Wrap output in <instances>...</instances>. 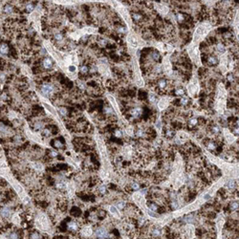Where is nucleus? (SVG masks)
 <instances>
[{
  "instance_id": "nucleus-18",
  "label": "nucleus",
  "mask_w": 239,
  "mask_h": 239,
  "mask_svg": "<svg viewBox=\"0 0 239 239\" xmlns=\"http://www.w3.org/2000/svg\"><path fill=\"white\" fill-rule=\"evenodd\" d=\"M12 209L10 208H0V215L4 218H8L12 215Z\"/></svg>"
},
{
  "instance_id": "nucleus-4",
  "label": "nucleus",
  "mask_w": 239,
  "mask_h": 239,
  "mask_svg": "<svg viewBox=\"0 0 239 239\" xmlns=\"http://www.w3.org/2000/svg\"><path fill=\"white\" fill-rule=\"evenodd\" d=\"M133 69H134V78H135L136 84L139 87H143L144 86V80H143V78H142L140 67H139V64H138L136 59H133Z\"/></svg>"
},
{
  "instance_id": "nucleus-27",
  "label": "nucleus",
  "mask_w": 239,
  "mask_h": 239,
  "mask_svg": "<svg viewBox=\"0 0 239 239\" xmlns=\"http://www.w3.org/2000/svg\"><path fill=\"white\" fill-rule=\"evenodd\" d=\"M230 208L231 210H236L238 208V201H232L230 204Z\"/></svg>"
},
{
  "instance_id": "nucleus-44",
  "label": "nucleus",
  "mask_w": 239,
  "mask_h": 239,
  "mask_svg": "<svg viewBox=\"0 0 239 239\" xmlns=\"http://www.w3.org/2000/svg\"><path fill=\"white\" fill-rule=\"evenodd\" d=\"M115 136L118 137V138H121V137H122V133L120 131V130H117V131L115 132Z\"/></svg>"
},
{
  "instance_id": "nucleus-54",
  "label": "nucleus",
  "mask_w": 239,
  "mask_h": 239,
  "mask_svg": "<svg viewBox=\"0 0 239 239\" xmlns=\"http://www.w3.org/2000/svg\"><path fill=\"white\" fill-rule=\"evenodd\" d=\"M69 70H70L71 72H75V71L77 70V69H76V67H75V66H70V67H69Z\"/></svg>"
},
{
  "instance_id": "nucleus-5",
  "label": "nucleus",
  "mask_w": 239,
  "mask_h": 239,
  "mask_svg": "<svg viewBox=\"0 0 239 239\" xmlns=\"http://www.w3.org/2000/svg\"><path fill=\"white\" fill-rule=\"evenodd\" d=\"M199 91V83H198V79H197V77L194 76L193 78H191L190 82L188 83V92L190 97H194Z\"/></svg>"
},
{
  "instance_id": "nucleus-26",
  "label": "nucleus",
  "mask_w": 239,
  "mask_h": 239,
  "mask_svg": "<svg viewBox=\"0 0 239 239\" xmlns=\"http://www.w3.org/2000/svg\"><path fill=\"white\" fill-rule=\"evenodd\" d=\"M142 114V109L141 108H134L132 111H131V115L135 118H138L140 115Z\"/></svg>"
},
{
  "instance_id": "nucleus-19",
  "label": "nucleus",
  "mask_w": 239,
  "mask_h": 239,
  "mask_svg": "<svg viewBox=\"0 0 239 239\" xmlns=\"http://www.w3.org/2000/svg\"><path fill=\"white\" fill-rule=\"evenodd\" d=\"M224 136H225L226 140H227L229 143H232V142H234V140H235V137L227 129V128L224 129Z\"/></svg>"
},
{
  "instance_id": "nucleus-57",
  "label": "nucleus",
  "mask_w": 239,
  "mask_h": 239,
  "mask_svg": "<svg viewBox=\"0 0 239 239\" xmlns=\"http://www.w3.org/2000/svg\"><path fill=\"white\" fill-rule=\"evenodd\" d=\"M55 239H67V238H65V237H57Z\"/></svg>"
},
{
  "instance_id": "nucleus-14",
  "label": "nucleus",
  "mask_w": 239,
  "mask_h": 239,
  "mask_svg": "<svg viewBox=\"0 0 239 239\" xmlns=\"http://www.w3.org/2000/svg\"><path fill=\"white\" fill-rule=\"evenodd\" d=\"M66 230L70 231L71 232H77L79 230V225L76 221H69L66 224Z\"/></svg>"
},
{
  "instance_id": "nucleus-48",
  "label": "nucleus",
  "mask_w": 239,
  "mask_h": 239,
  "mask_svg": "<svg viewBox=\"0 0 239 239\" xmlns=\"http://www.w3.org/2000/svg\"><path fill=\"white\" fill-rule=\"evenodd\" d=\"M176 94L177 95H184V90L183 89H178V90H176Z\"/></svg>"
},
{
  "instance_id": "nucleus-17",
  "label": "nucleus",
  "mask_w": 239,
  "mask_h": 239,
  "mask_svg": "<svg viewBox=\"0 0 239 239\" xmlns=\"http://www.w3.org/2000/svg\"><path fill=\"white\" fill-rule=\"evenodd\" d=\"M107 98H108V100H109L110 103L112 104L113 108L115 109V111H116V113L120 115V114H121V111H120V107H119V105H118V103H117V102H116L115 98H114V97H112V96H110V95H108V96H107Z\"/></svg>"
},
{
  "instance_id": "nucleus-34",
  "label": "nucleus",
  "mask_w": 239,
  "mask_h": 239,
  "mask_svg": "<svg viewBox=\"0 0 239 239\" xmlns=\"http://www.w3.org/2000/svg\"><path fill=\"white\" fill-rule=\"evenodd\" d=\"M148 207H149V208H150L151 210H153L154 212H157V209H158V206H157V205H155V204H150Z\"/></svg>"
},
{
  "instance_id": "nucleus-24",
  "label": "nucleus",
  "mask_w": 239,
  "mask_h": 239,
  "mask_svg": "<svg viewBox=\"0 0 239 239\" xmlns=\"http://www.w3.org/2000/svg\"><path fill=\"white\" fill-rule=\"evenodd\" d=\"M30 239H41V235L38 231H34L30 233Z\"/></svg>"
},
{
  "instance_id": "nucleus-41",
  "label": "nucleus",
  "mask_w": 239,
  "mask_h": 239,
  "mask_svg": "<svg viewBox=\"0 0 239 239\" xmlns=\"http://www.w3.org/2000/svg\"><path fill=\"white\" fill-rule=\"evenodd\" d=\"M149 100H150V102H155L156 98H155V95L153 94V93H150V94H149Z\"/></svg>"
},
{
  "instance_id": "nucleus-31",
  "label": "nucleus",
  "mask_w": 239,
  "mask_h": 239,
  "mask_svg": "<svg viewBox=\"0 0 239 239\" xmlns=\"http://www.w3.org/2000/svg\"><path fill=\"white\" fill-rule=\"evenodd\" d=\"M217 50H218V52H219L220 54H224L225 53V48H224V45H222L221 43H219L218 45H217Z\"/></svg>"
},
{
  "instance_id": "nucleus-38",
  "label": "nucleus",
  "mask_w": 239,
  "mask_h": 239,
  "mask_svg": "<svg viewBox=\"0 0 239 239\" xmlns=\"http://www.w3.org/2000/svg\"><path fill=\"white\" fill-rule=\"evenodd\" d=\"M208 149H209V150H214L215 149V145L213 144V143H208Z\"/></svg>"
},
{
  "instance_id": "nucleus-20",
  "label": "nucleus",
  "mask_w": 239,
  "mask_h": 239,
  "mask_svg": "<svg viewBox=\"0 0 239 239\" xmlns=\"http://www.w3.org/2000/svg\"><path fill=\"white\" fill-rule=\"evenodd\" d=\"M43 67L45 68V69H52V67H53V61H52L51 59H49V58H46V59H43Z\"/></svg>"
},
{
  "instance_id": "nucleus-16",
  "label": "nucleus",
  "mask_w": 239,
  "mask_h": 239,
  "mask_svg": "<svg viewBox=\"0 0 239 239\" xmlns=\"http://www.w3.org/2000/svg\"><path fill=\"white\" fill-rule=\"evenodd\" d=\"M221 64H220V68L222 69L223 73H226L227 72V65L229 63V60H228V55L227 54H223L222 57H221Z\"/></svg>"
},
{
  "instance_id": "nucleus-36",
  "label": "nucleus",
  "mask_w": 239,
  "mask_h": 239,
  "mask_svg": "<svg viewBox=\"0 0 239 239\" xmlns=\"http://www.w3.org/2000/svg\"><path fill=\"white\" fill-rule=\"evenodd\" d=\"M99 191H100V193H102V194H104V193L106 192L105 186H101V187L99 188Z\"/></svg>"
},
{
  "instance_id": "nucleus-56",
  "label": "nucleus",
  "mask_w": 239,
  "mask_h": 239,
  "mask_svg": "<svg viewBox=\"0 0 239 239\" xmlns=\"http://www.w3.org/2000/svg\"><path fill=\"white\" fill-rule=\"evenodd\" d=\"M134 17H135L136 19H140V18H141V16H139V15H134Z\"/></svg>"
},
{
  "instance_id": "nucleus-45",
  "label": "nucleus",
  "mask_w": 239,
  "mask_h": 239,
  "mask_svg": "<svg viewBox=\"0 0 239 239\" xmlns=\"http://www.w3.org/2000/svg\"><path fill=\"white\" fill-rule=\"evenodd\" d=\"M136 135H137L138 137H143V136H144V131H143V130H138Z\"/></svg>"
},
{
  "instance_id": "nucleus-39",
  "label": "nucleus",
  "mask_w": 239,
  "mask_h": 239,
  "mask_svg": "<svg viewBox=\"0 0 239 239\" xmlns=\"http://www.w3.org/2000/svg\"><path fill=\"white\" fill-rule=\"evenodd\" d=\"M131 188L135 189V190H138V189H140V185L138 184V183H133L132 186H131Z\"/></svg>"
},
{
  "instance_id": "nucleus-7",
  "label": "nucleus",
  "mask_w": 239,
  "mask_h": 239,
  "mask_svg": "<svg viewBox=\"0 0 239 239\" xmlns=\"http://www.w3.org/2000/svg\"><path fill=\"white\" fill-rule=\"evenodd\" d=\"M127 42L132 48H138L144 45V42H142V40H140L137 35H135L134 34H130L127 35Z\"/></svg>"
},
{
  "instance_id": "nucleus-50",
  "label": "nucleus",
  "mask_w": 239,
  "mask_h": 239,
  "mask_svg": "<svg viewBox=\"0 0 239 239\" xmlns=\"http://www.w3.org/2000/svg\"><path fill=\"white\" fill-rule=\"evenodd\" d=\"M181 102H182V104H187V103H188V99L183 98L182 100H181Z\"/></svg>"
},
{
  "instance_id": "nucleus-32",
  "label": "nucleus",
  "mask_w": 239,
  "mask_h": 239,
  "mask_svg": "<svg viewBox=\"0 0 239 239\" xmlns=\"http://www.w3.org/2000/svg\"><path fill=\"white\" fill-rule=\"evenodd\" d=\"M42 127H43V122H36L35 124V130H40Z\"/></svg>"
},
{
  "instance_id": "nucleus-49",
  "label": "nucleus",
  "mask_w": 239,
  "mask_h": 239,
  "mask_svg": "<svg viewBox=\"0 0 239 239\" xmlns=\"http://www.w3.org/2000/svg\"><path fill=\"white\" fill-rule=\"evenodd\" d=\"M105 112L106 113H113V109L112 108H109V107H105Z\"/></svg>"
},
{
  "instance_id": "nucleus-2",
  "label": "nucleus",
  "mask_w": 239,
  "mask_h": 239,
  "mask_svg": "<svg viewBox=\"0 0 239 239\" xmlns=\"http://www.w3.org/2000/svg\"><path fill=\"white\" fill-rule=\"evenodd\" d=\"M212 26L208 22H204L201 25H199L198 27L196 28L194 35H193V39H192L191 43L195 44V45H199L201 40L206 37V35L208 34V32L210 31Z\"/></svg>"
},
{
  "instance_id": "nucleus-21",
  "label": "nucleus",
  "mask_w": 239,
  "mask_h": 239,
  "mask_svg": "<svg viewBox=\"0 0 239 239\" xmlns=\"http://www.w3.org/2000/svg\"><path fill=\"white\" fill-rule=\"evenodd\" d=\"M225 186H226V188H227L228 189L231 190V189H233V188L236 187V182H235V180H233V179H231Z\"/></svg>"
},
{
  "instance_id": "nucleus-9",
  "label": "nucleus",
  "mask_w": 239,
  "mask_h": 239,
  "mask_svg": "<svg viewBox=\"0 0 239 239\" xmlns=\"http://www.w3.org/2000/svg\"><path fill=\"white\" fill-rule=\"evenodd\" d=\"M12 46H10L9 43L5 40H0V53L2 55H9L12 50Z\"/></svg>"
},
{
  "instance_id": "nucleus-28",
  "label": "nucleus",
  "mask_w": 239,
  "mask_h": 239,
  "mask_svg": "<svg viewBox=\"0 0 239 239\" xmlns=\"http://www.w3.org/2000/svg\"><path fill=\"white\" fill-rule=\"evenodd\" d=\"M6 66H7V62H6L3 59H1V58H0V71L4 70Z\"/></svg>"
},
{
  "instance_id": "nucleus-40",
  "label": "nucleus",
  "mask_w": 239,
  "mask_h": 239,
  "mask_svg": "<svg viewBox=\"0 0 239 239\" xmlns=\"http://www.w3.org/2000/svg\"><path fill=\"white\" fill-rule=\"evenodd\" d=\"M34 8H35V6H34L33 4H28L27 7H26V9H27L28 12H32V11L34 10Z\"/></svg>"
},
{
  "instance_id": "nucleus-15",
  "label": "nucleus",
  "mask_w": 239,
  "mask_h": 239,
  "mask_svg": "<svg viewBox=\"0 0 239 239\" xmlns=\"http://www.w3.org/2000/svg\"><path fill=\"white\" fill-rule=\"evenodd\" d=\"M54 91V86L49 84V83H46V84H43L41 86V92L43 93L45 96H50V95L53 93Z\"/></svg>"
},
{
  "instance_id": "nucleus-53",
  "label": "nucleus",
  "mask_w": 239,
  "mask_h": 239,
  "mask_svg": "<svg viewBox=\"0 0 239 239\" xmlns=\"http://www.w3.org/2000/svg\"><path fill=\"white\" fill-rule=\"evenodd\" d=\"M156 126L158 127V128H161V126H162V122H160V120L157 122V124H156Z\"/></svg>"
},
{
  "instance_id": "nucleus-11",
  "label": "nucleus",
  "mask_w": 239,
  "mask_h": 239,
  "mask_svg": "<svg viewBox=\"0 0 239 239\" xmlns=\"http://www.w3.org/2000/svg\"><path fill=\"white\" fill-rule=\"evenodd\" d=\"M154 7L156 8V10L161 13L162 16H165L169 12L168 7L165 4H163V3H154Z\"/></svg>"
},
{
  "instance_id": "nucleus-55",
  "label": "nucleus",
  "mask_w": 239,
  "mask_h": 239,
  "mask_svg": "<svg viewBox=\"0 0 239 239\" xmlns=\"http://www.w3.org/2000/svg\"><path fill=\"white\" fill-rule=\"evenodd\" d=\"M177 16H178V20H179V21H182V20L184 19V16H182V15H178Z\"/></svg>"
},
{
  "instance_id": "nucleus-22",
  "label": "nucleus",
  "mask_w": 239,
  "mask_h": 239,
  "mask_svg": "<svg viewBox=\"0 0 239 239\" xmlns=\"http://www.w3.org/2000/svg\"><path fill=\"white\" fill-rule=\"evenodd\" d=\"M21 235L18 231H12L9 234V239H20Z\"/></svg>"
},
{
  "instance_id": "nucleus-1",
  "label": "nucleus",
  "mask_w": 239,
  "mask_h": 239,
  "mask_svg": "<svg viewBox=\"0 0 239 239\" xmlns=\"http://www.w3.org/2000/svg\"><path fill=\"white\" fill-rule=\"evenodd\" d=\"M226 100H227V91L222 83H219L217 88V94H216V102H215V109L218 113L222 114L226 110Z\"/></svg>"
},
{
  "instance_id": "nucleus-23",
  "label": "nucleus",
  "mask_w": 239,
  "mask_h": 239,
  "mask_svg": "<svg viewBox=\"0 0 239 239\" xmlns=\"http://www.w3.org/2000/svg\"><path fill=\"white\" fill-rule=\"evenodd\" d=\"M52 145H53V146L54 147H55V148H61L63 145V143L59 139H57V140H55V141L52 143Z\"/></svg>"
},
{
  "instance_id": "nucleus-25",
  "label": "nucleus",
  "mask_w": 239,
  "mask_h": 239,
  "mask_svg": "<svg viewBox=\"0 0 239 239\" xmlns=\"http://www.w3.org/2000/svg\"><path fill=\"white\" fill-rule=\"evenodd\" d=\"M233 28H234L235 34L238 36V12H237V15L235 16L234 22H233Z\"/></svg>"
},
{
  "instance_id": "nucleus-12",
  "label": "nucleus",
  "mask_w": 239,
  "mask_h": 239,
  "mask_svg": "<svg viewBox=\"0 0 239 239\" xmlns=\"http://www.w3.org/2000/svg\"><path fill=\"white\" fill-rule=\"evenodd\" d=\"M171 99L168 98V97H163V98H161L160 100H159V102H158V108L161 110H165L166 109V107L168 106L169 104V101H170Z\"/></svg>"
},
{
  "instance_id": "nucleus-33",
  "label": "nucleus",
  "mask_w": 239,
  "mask_h": 239,
  "mask_svg": "<svg viewBox=\"0 0 239 239\" xmlns=\"http://www.w3.org/2000/svg\"><path fill=\"white\" fill-rule=\"evenodd\" d=\"M124 207H125V203L123 201H121V202H119L117 204V208L122 209V208H124Z\"/></svg>"
},
{
  "instance_id": "nucleus-6",
  "label": "nucleus",
  "mask_w": 239,
  "mask_h": 239,
  "mask_svg": "<svg viewBox=\"0 0 239 239\" xmlns=\"http://www.w3.org/2000/svg\"><path fill=\"white\" fill-rule=\"evenodd\" d=\"M118 11H119V12L121 13V16H122V18H123V20L126 22V24L129 26V27H131V25H132V21H131V18H130V16H129V12H128V10L123 6V5L122 4H119V7H118Z\"/></svg>"
},
{
  "instance_id": "nucleus-37",
  "label": "nucleus",
  "mask_w": 239,
  "mask_h": 239,
  "mask_svg": "<svg viewBox=\"0 0 239 239\" xmlns=\"http://www.w3.org/2000/svg\"><path fill=\"white\" fill-rule=\"evenodd\" d=\"M54 37H55V39L57 41H60V40L62 39V35H61V34H55V35H54Z\"/></svg>"
},
{
  "instance_id": "nucleus-3",
  "label": "nucleus",
  "mask_w": 239,
  "mask_h": 239,
  "mask_svg": "<svg viewBox=\"0 0 239 239\" xmlns=\"http://www.w3.org/2000/svg\"><path fill=\"white\" fill-rule=\"evenodd\" d=\"M199 45H195L193 43H190L188 47V53L190 59L196 65L201 66V59H200V52H199Z\"/></svg>"
},
{
  "instance_id": "nucleus-29",
  "label": "nucleus",
  "mask_w": 239,
  "mask_h": 239,
  "mask_svg": "<svg viewBox=\"0 0 239 239\" xmlns=\"http://www.w3.org/2000/svg\"><path fill=\"white\" fill-rule=\"evenodd\" d=\"M110 212H112L113 214H115L116 216H120V213L118 212V208H116V207H114V206H111V207H110Z\"/></svg>"
},
{
  "instance_id": "nucleus-8",
  "label": "nucleus",
  "mask_w": 239,
  "mask_h": 239,
  "mask_svg": "<svg viewBox=\"0 0 239 239\" xmlns=\"http://www.w3.org/2000/svg\"><path fill=\"white\" fill-rule=\"evenodd\" d=\"M149 231H150V236L151 238L157 239L159 238L162 234V230L160 226H157V225H154L152 227L149 229Z\"/></svg>"
},
{
  "instance_id": "nucleus-30",
  "label": "nucleus",
  "mask_w": 239,
  "mask_h": 239,
  "mask_svg": "<svg viewBox=\"0 0 239 239\" xmlns=\"http://www.w3.org/2000/svg\"><path fill=\"white\" fill-rule=\"evenodd\" d=\"M126 133L128 134V135H130V136H133V134H134V128H133V126H127L126 127Z\"/></svg>"
},
{
  "instance_id": "nucleus-47",
  "label": "nucleus",
  "mask_w": 239,
  "mask_h": 239,
  "mask_svg": "<svg viewBox=\"0 0 239 239\" xmlns=\"http://www.w3.org/2000/svg\"><path fill=\"white\" fill-rule=\"evenodd\" d=\"M148 214L150 216H152V217H158V214L155 213V212H152L151 210H148Z\"/></svg>"
},
{
  "instance_id": "nucleus-10",
  "label": "nucleus",
  "mask_w": 239,
  "mask_h": 239,
  "mask_svg": "<svg viewBox=\"0 0 239 239\" xmlns=\"http://www.w3.org/2000/svg\"><path fill=\"white\" fill-rule=\"evenodd\" d=\"M163 67H164V70H165L166 74L171 75V73H172V65H171V62H170L167 55H165L164 59H163Z\"/></svg>"
},
{
  "instance_id": "nucleus-35",
  "label": "nucleus",
  "mask_w": 239,
  "mask_h": 239,
  "mask_svg": "<svg viewBox=\"0 0 239 239\" xmlns=\"http://www.w3.org/2000/svg\"><path fill=\"white\" fill-rule=\"evenodd\" d=\"M42 135H43L44 137H49L51 135V131L49 129H44L43 132H42Z\"/></svg>"
},
{
  "instance_id": "nucleus-13",
  "label": "nucleus",
  "mask_w": 239,
  "mask_h": 239,
  "mask_svg": "<svg viewBox=\"0 0 239 239\" xmlns=\"http://www.w3.org/2000/svg\"><path fill=\"white\" fill-rule=\"evenodd\" d=\"M95 235L98 239H106L108 237V231L103 228H98L95 231Z\"/></svg>"
},
{
  "instance_id": "nucleus-51",
  "label": "nucleus",
  "mask_w": 239,
  "mask_h": 239,
  "mask_svg": "<svg viewBox=\"0 0 239 239\" xmlns=\"http://www.w3.org/2000/svg\"><path fill=\"white\" fill-rule=\"evenodd\" d=\"M50 156L51 157H57L58 156V153L55 152V151H51V152H50Z\"/></svg>"
},
{
  "instance_id": "nucleus-43",
  "label": "nucleus",
  "mask_w": 239,
  "mask_h": 239,
  "mask_svg": "<svg viewBox=\"0 0 239 239\" xmlns=\"http://www.w3.org/2000/svg\"><path fill=\"white\" fill-rule=\"evenodd\" d=\"M165 79H161L160 80V82H159V85H160V87H162V88H164V87H165Z\"/></svg>"
},
{
  "instance_id": "nucleus-42",
  "label": "nucleus",
  "mask_w": 239,
  "mask_h": 239,
  "mask_svg": "<svg viewBox=\"0 0 239 239\" xmlns=\"http://www.w3.org/2000/svg\"><path fill=\"white\" fill-rule=\"evenodd\" d=\"M208 62L210 63V64H215L216 62H217V60H216V59H214V58H209L208 59Z\"/></svg>"
},
{
  "instance_id": "nucleus-46",
  "label": "nucleus",
  "mask_w": 239,
  "mask_h": 239,
  "mask_svg": "<svg viewBox=\"0 0 239 239\" xmlns=\"http://www.w3.org/2000/svg\"><path fill=\"white\" fill-rule=\"evenodd\" d=\"M80 71H81L82 73H84V74H85V73H87V72H88V68H87L86 66H82V67H81V69H80Z\"/></svg>"
},
{
  "instance_id": "nucleus-52",
  "label": "nucleus",
  "mask_w": 239,
  "mask_h": 239,
  "mask_svg": "<svg viewBox=\"0 0 239 239\" xmlns=\"http://www.w3.org/2000/svg\"><path fill=\"white\" fill-rule=\"evenodd\" d=\"M190 123H192V125H195L196 123H197V120H195V119L191 120V121H190Z\"/></svg>"
}]
</instances>
